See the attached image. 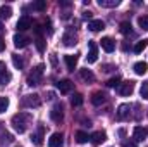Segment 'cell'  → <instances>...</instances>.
Returning a JSON list of instances; mask_svg holds the SVG:
<instances>
[{
    "label": "cell",
    "instance_id": "1",
    "mask_svg": "<svg viewBox=\"0 0 148 147\" xmlns=\"http://www.w3.org/2000/svg\"><path fill=\"white\" fill-rule=\"evenodd\" d=\"M31 121H33V116L29 112H17L12 116V126L17 133H24L31 125Z\"/></svg>",
    "mask_w": 148,
    "mask_h": 147
},
{
    "label": "cell",
    "instance_id": "2",
    "mask_svg": "<svg viewBox=\"0 0 148 147\" xmlns=\"http://www.w3.org/2000/svg\"><path fill=\"white\" fill-rule=\"evenodd\" d=\"M43 69H45V66L43 64H38L36 68L29 73L28 76V85L29 87H35V85H40V81H41V76H43Z\"/></svg>",
    "mask_w": 148,
    "mask_h": 147
},
{
    "label": "cell",
    "instance_id": "3",
    "mask_svg": "<svg viewBox=\"0 0 148 147\" xmlns=\"http://www.w3.org/2000/svg\"><path fill=\"white\" fill-rule=\"evenodd\" d=\"M41 104V101H40V95L36 94H29V95H24L23 99H21V106L23 107H38Z\"/></svg>",
    "mask_w": 148,
    "mask_h": 147
},
{
    "label": "cell",
    "instance_id": "4",
    "mask_svg": "<svg viewBox=\"0 0 148 147\" xmlns=\"http://www.w3.org/2000/svg\"><path fill=\"white\" fill-rule=\"evenodd\" d=\"M117 90H119V94H121V95L127 97V95H131V94L134 92V81H131V80H129V81H124V83H121V85H119V88H117Z\"/></svg>",
    "mask_w": 148,
    "mask_h": 147
},
{
    "label": "cell",
    "instance_id": "5",
    "mask_svg": "<svg viewBox=\"0 0 148 147\" xmlns=\"http://www.w3.org/2000/svg\"><path fill=\"white\" fill-rule=\"evenodd\" d=\"M50 118L55 121V123H60L64 119V111H62V104H55L52 111H50Z\"/></svg>",
    "mask_w": 148,
    "mask_h": 147
},
{
    "label": "cell",
    "instance_id": "6",
    "mask_svg": "<svg viewBox=\"0 0 148 147\" xmlns=\"http://www.w3.org/2000/svg\"><path fill=\"white\" fill-rule=\"evenodd\" d=\"M33 26V19L29 17V16H23L19 21H17V24H16V28L19 30V31H26V30H29Z\"/></svg>",
    "mask_w": 148,
    "mask_h": 147
},
{
    "label": "cell",
    "instance_id": "7",
    "mask_svg": "<svg viewBox=\"0 0 148 147\" xmlns=\"http://www.w3.org/2000/svg\"><path fill=\"white\" fill-rule=\"evenodd\" d=\"M88 45H90V52H88L86 59H88L90 64H93V62H97V59H98V47H97L95 42H90Z\"/></svg>",
    "mask_w": 148,
    "mask_h": 147
},
{
    "label": "cell",
    "instance_id": "8",
    "mask_svg": "<svg viewBox=\"0 0 148 147\" xmlns=\"http://www.w3.org/2000/svg\"><path fill=\"white\" fill-rule=\"evenodd\" d=\"M12 40H14V47H16V49H24V47H28V43L31 42L26 35H14Z\"/></svg>",
    "mask_w": 148,
    "mask_h": 147
},
{
    "label": "cell",
    "instance_id": "9",
    "mask_svg": "<svg viewBox=\"0 0 148 147\" xmlns=\"http://www.w3.org/2000/svg\"><path fill=\"white\" fill-rule=\"evenodd\" d=\"M73 81L71 80H59L57 81V88L60 90V94H69L73 90Z\"/></svg>",
    "mask_w": 148,
    "mask_h": 147
},
{
    "label": "cell",
    "instance_id": "10",
    "mask_svg": "<svg viewBox=\"0 0 148 147\" xmlns=\"http://www.w3.org/2000/svg\"><path fill=\"white\" fill-rule=\"evenodd\" d=\"M147 135H148V130L143 128V126H136L134 132H133V139H134L136 142H143V140L147 139Z\"/></svg>",
    "mask_w": 148,
    "mask_h": 147
},
{
    "label": "cell",
    "instance_id": "11",
    "mask_svg": "<svg viewBox=\"0 0 148 147\" xmlns=\"http://www.w3.org/2000/svg\"><path fill=\"white\" fill-rule=\"evenodd\" d=\"M131 114V106L129 104H121L117 107V119H126Z\"/></svg>",
    "mask_w": 148,
    "mask_h": 147
},
{
    "label": "cell",
    "instance_id": "12",
    "mask_svg": "<svg viewBox=\"0 0 148 147\" xmlns=\"http://www.w3.org/2000/svg\"><path fill=\"white\" fill-rule=\"evenodd\" d=\"M103 28H105V23L102 19H91L88 23V30H91V31H102Z\"/></svg>",
    "mask_w": 148,
    "mask_h": 147
},
{
    "label": "cell",
    "instance_id": "13",
    "mask_svg": "<svg viewBox=\"0 0 148 147\" xmlns=\"http://www.w3.org/2000/svg\"><path fill=\"white\" fill-rule=\"evenodd\" d=\"M105 139H107L105 132H95V133L90 137V140H91V144H93V146H100L102 142H105Z\"/></svg>",
    "mask_w": 148,
    "mask_h": 147
},
{
    "label": "cell",
    "instance_id": "14",
    "mask_svg": "<svg viewBox=\"0 0 148 147\" xmlns=\"http://www.w3.org/2000/svg\"><path fill=\"white\" fill-rule=\"evenodd\" d=\"M64 142V137L62 133H52V137L48 139V146L50 147H60Z\"/></svg>",
    "mask_w": 148,
    "mask_h": 147
},
{
    "label": "cell",
    "instance_id": "15",
    "mask_svg": "<svg viewBox=\"0 0 148 147\" xmlns=\"http://www.w3.org/2000/svg\"><path fill=\"white\" fill-rule=\"evenodd\" d=\"M107 101V95L103 94V92H95L93 95H91V104H95V106H100V104H103Z\"/></svg>",
    "mask_w": 148,
    "mask_h": 147
},
{
    "label": "cell",
    "instance_id": "16",
    "mask_svg": "<svg viewBox=\"0 0 148 147\" xmlns=\"http://www.w3.org/2000/svg\"><path fill=\"white\" fill-rule=\"evenodd\" d=\"M64 61H66V66H67V69L69 71H74L76 69V66H77V55H66L64 57Z\"/></svg>",
    "mask_w": 148,
    "mask_h": 147
},
{
    "label": "cell",
    "instance_id": "17",
    "mask_svg": "<svg viewBox=\"0 0 148 147\" xmlns=\"http://www.w3.org/2000/svg\"><path fill=\"white\" fill-rule=\"evenodd\" d=\"M100 42H102V49H103L105 52H114V49H115V43H114V40H112V38L105 37V38H102Z\"/></svg>",
    "mask_w": 148,
    "mask_h": 147
},
{
    "label": "cell",
    "instance_id": "18",
    "mask_svg": "<svg viewBox=\"0 0 148 147\" xmlns=\"http://www.w3.org/2000/svg\"><path fill=\"white\" fill-rule=\"evenodd\" d=\"M43 132H45V128H43V126H40L36 133H33V135H31V142H33L35 146H41V144H43V140H41V139H43Z\"/></svg>",
    "mask_w": 148,
    "mask_h": 147
},
{
    "label": "cell",
    "instance_id": "19",
    "mask_svg": "<svg viewBox=\"0 0 148 147\" xmlns=\"http://www.w3.org/2000/svg\"><path fill=\"white\" fill-rule=\"evenodd\" d=\"M133 69H134L136 74H145L148 71V64L145 62V61H140V62H136V64L133 66Z\"/></svg>",
    "mask_w": 148,
    "mask_h": 147
},
{
    "label": "cell",
    "instance_id": "20",
    "mask_svg": "<svg viewBox=\"0 0 148 147\" xmlns=\"http://www.w3.org/2000/svg\"><path fill=\"white\" fill-rule=\"evenodd\" d=\"M62 42H64V45L66 47H74L77 42H76V37H74L73 33H66L64 37H62Z\"/></svg>",
    "mask_w": 148,
    "mask_h": 147
},
{
    "label": "cell",
    "instance_id": "21",
    "mask_svg": "<svg viewBox=\"0 0 148 147\" xmlns=\"http://www.w3.org/2000/svg\"><path fill=\"white\" fill-rule=\"evenodd\" d=\"M12 16V7L10 5H2L0 7V19H9Z\"/></svg>",
    "mask_w": 148,
    "mask_h": 147
},
{
    "label": "cell",
    "instance_id": "22",
    "mask_svg": "<svg viewBox=\"0 0 148 147\" xmlns=\"http://www.w3.org/2000/svg\"><path fill=\"white\" fill-rule=\"evenodd\" d=\"M79 74H81V78H83L84 81H88V83L95 81V74L91 73L90 69H81V71H79Z\"/></svg>",
    "mask_w": 148,
    "mask_h": 147
},
{
    "label": "cell",
    "instance_id": "23",
    "mask_svg": "<svg viewBox=\"0 0 148 147\" xmlns=\"http://www.w3.org/2000/svg\"><path fill=\"white\" fill-rule=\"evenodd\" d=\"M76 142L77 144H86L88 140H90V137H88V133L86 132H76Z\"/></svg>",
    "mask_w": 148,
    "mask_h": 147
},
{
    "label": "cell",
    "instance_id": "24",
    "mask_svg": "<svg viewBox=\"0 0 148 147\" xmlns=\"http://www.w3.org/2000/svg\"><path fill=\"white\" fill-rule=\"evenodd\" d=\"M121 3V0H98L100 7H117Z\"/></svg>",
    "mask_w": 148,
    "mask_h": 147
},
{
    "label": "cell",
    "instance_id": "25",
    "mask_svg": "<svg viewBox=\"0 0 148 147\" xmlns=\"http://www.w3.org/2000/svg\"><path fill=\"white\" fill-rule=\"evenodd\" d=\"M147 47H148V40H147V38H145V40H140V42L134 45V52H136V54H140V52H143Z\"/></svg>",
    "mask_w": 148,
    "mask_h": 147
},
{
    "label": "cell",
    "instance_id": "26",
    "mask_svg": "<svg viewBox=\"0 0 148 147\" xmlns=\"http://www.w3.org/2000/svg\"><path fill=\"white\" fill-rule=\"evenodd\" d=\"M10 80H12V74L9 73L7 69H5L3 73H0V85H7Z\"/></svg>",
    "mask_w": 148,
    "mask_h": 147
},
{
    "label": "cell",
    "instance_id": "27",
    "mask_svg": "<svg viewBox=\"0 0 148 147\" xmlns=\"http://www.w3.org/2000/svg\"><path fill=\"white\" fill-rule=\"evenodd\" d=\"M121 33L122 35H129L131 33V23H127V21H124V23H121Z\"/></svg>",
    "mask_w": 148,
    "mask_h": 147
},
{
    "label": "cell",
    "instance_id": "28",
    "mask_svg": "<svg viewBox=\"0 0 148 147\" xmlns=\"http://www.w3.org/2000/svg\"><path fill=\"white\" fill-rule=\"evenodd\" d=\"M12 62H14V66H16L17 69H23V68H24V61H23L19 55H12Z\"/></svg>",
    "mask_w": 148,
    "mask_h": 147
},
{
    "label": "cell",
    "instance_id": "29",
    "mask_svg": "<svg viewBox=\"0 0 148 147\" xmlns=\"http://www.w3.org/2000/svg\"><path fill=\"white\" fill-rule=\"evenodd\" d=\"M119 85H121V78H119V76L110 78V80L107 81V87H110V88H119Z\"/></svg>",
    "mask_w": 148,
    "mask_h": 147
},
{
    "label": "cell",
    "instance_id": "30",
    "mask_svg": "<svg viewBox=\"0 0 148 147\" xmlns=\"http://www.w3.org/2000/svg\"><path fill=\"white\" fill-rule=\"evenodd\" d=\"M71 104L73 106H81L83 104V95L81 94H74L73 97H71Z\"/></svg>",
    "mask_w": 148,
    "mask_h": 147
},
{
    "label": "cell",
    "instance_id": "31",
    "mask_svg": "<svg viewBox=\"0 0 148 147\" xmlns=\"http://www.w3.org/2000/svg\"><path fill=\"white\" fill-rule=\"evenodd\" d=\"M138 24H140V28L148 31V16H140L138 17Z\"/></svg>",
    "mask_w": 148,
    "mask_h": 147
},
{
    "label": "cell",
    "instance_id": "32",
    "mask_svg": "<svg viewBox=\"0 0 148 147\" xmlns=\"http://www.w3.org/2000/svg\"><path fill=\"white\" fill-rule=\"evenodd\" d=\"M140 94H141V97H143L145 101H148V81H143V83H141Z\"/></svg>",
    "mask_w": 148,
    "mask_h": 147
},
{
    "label": "cell",
    "instance_id": "33",
    "mask_svg": "<svg viewBox=\"0 0 148 147\" xmlns=\"http://www.w3.org/2000/svg\"><path fill=\"white\" fill-rule=\"evenodd\" d=\"M7 107H9V99L0 95V112H5V111H7Z\"/></svg>",
    "mask_w": 148,
    "mask_h": 147
},
{
    "label": "cell",
    "instance_id": "34",
    "mask_svg": "<svg viewBox=\"0 0 148 147\" xmlns=\"http://www.w3.org/2000/svg\"><path fill=\"white\" fill-rule=\"evenodd\" d=\"M31 7H33L35 10H45V9H47V2H45V0H41V2H36V3H33Z\"/></svg>",
    "mask_w": 148,
    "mask_h": 147
},
{
    "label": "cell",
    "instance_id": "35",
    "mask_svg": "<svg viewBox=\"0 0 148 147\" xmlns=\"http://www.w3.org/2000/svg\"><path fill=\"white\" fill-rule=\"evenodd\" d=\"M2 139H3V140H2V142H0V146H2V144H10V142H12V140H14V139H12V135H10V133H3V135H2Z\"/></svg>",
    "mask_w": 148,
    "mask_h": 147
},
{
    "label": "cell",
    "instance_id": "36",
    "mask_svg": "<svg viewBox=\"0 0 148 147\" xmlns=\"http://www.w3.org/2000/svg\"><path fill=\"white\" fill-rule=\"evenodd\" d=\"M36 45H38V50H40V52L45 50V47H43V40H41V38H38L36 40Z\"/></svg>",
    "mask_w": 148,
    "mask_h": 147
},
{
    "label": "cell",
    "instance_id": "37",
    "mask_svg": "<svg viewBox=\"0 0 148 147\" xmlns=\"http://www.w3.org/2000/svg\"><path fill=\"white\" fill-rule=\"evenodd\" d=\"M2 50H5V40L0 37V52H2Z\"/></svg>",
    "mask_w": 148,
    "mask_h": 147
},
{
    "label": "cell",
    "instance_id": "38",
    "mask_svg": "<svg viewBox=\"0 0 148 147\" xmlns=\"http://www.w3.org/2000/svg\"><path fill=\"white\" fill-rule=\"evenodd\" d=\"M122 146H124V147H138L136 144H134V142H127V140H126V142H124Z\"/></svg>",
    "mask_w": 148,
    "mask_h": 147
},
{
    "label": "cell",
    "instance_id": "39",
    "mask_svg": "<svg viewBox=\"0 0 148 147\" xmlns=\"http://www.w3.org/2000/svg\"><path fill=\"white\" fill-rule=\"evenodd\" d=\"M83 17H84V19H90V21H91V12H90V10H88V12H84V14H83Z\"/></svg>",
    "mask_w": 148,
    "mask_h": 147
},
{
    "label": "cell",
    "instance_id": "40",
    "mask_svg": "<svg viewBox=\"0 0 148 147\" xmlns=\"http://www.w3.org/2000/svg\"><path fill=\"white\" fill-rule=\"evenodd\" d=\"M5 69H7V68H5V62H2V61H0V73H3Z\"/></svg>",
    "mask_w": 148,
    "mask_h": 147
},
{
    "label": "cell",
    "instance_id": "41",
    "mask_svg": "<svg viewBox=\"0 0 148 147\" xmlns=\"http://www.w3.org/2000/svg\"><path fill=\"white\" fill-rule=\"evenodd\" d=\"M0 30H2V23H0Z\"/></svg>",
    "mask_w": 148,
    "mask_h": 147
},
{
    "label": "cell",
    "instance_id": "42",
    "mask_svg": "<svg viewBox=\"0 0 148 147\" xmlns=\"http://www.w3.org/2000/svg\"><path fill=\"white\" fill-rule=\"evenodd\" d=\"M16 147H21V146H16Z\"/></svg>",
    "mask_w": 148,
    "mask_h": 147
}]
</instances>
